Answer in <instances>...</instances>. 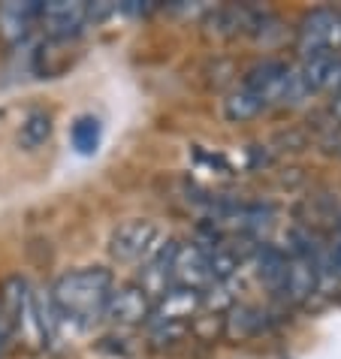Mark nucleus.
I'll list each match as a JSON object with an SVG mask.
<instances>
[{
    "mask_svg": "<svg viewBox=\"0 0 341 359\" xmlns=\"http://www.w3.org/2000/svg\"><path fill=\"white\" fill-rule=\"evenodd\" d=\"M115 290V278L103 266H85L61 275L48 293L58 326L69 323L76 329H91L106 317L109 296Z\"/></svg>",
    "mask_w": 341,
    "mask_h": 359,
    "instance_id": "nucleus-1",
    "label": "nucleus"
},
{
    "mask_svg": "<svg viewBox=\"0 0 341 359\" xmlns=\"http://www.w3.org/2000/svg\"><path fill=\"white\" fill-rule=\"evenodd\" d=\"M208 284H215L212 266H208V251L199 242L175 248V260H173V287H187V290L203 293Z\"/></svg>",
    "mask_w": 341,
    "mask_h": 359,
    "instance_id": "nucleus-6",
    "label": "nucleus"
},
{
    "mask_svg": "<svg viewBox=\"0 0 341 359\" xmlns=\"http://www.w3.org/2000/svg\"><path fill=\"white\" fill-rule=\"evenodd\" d=\"M100 139H103V124H100V118H94V115H79L73 127H69V142L85 157L97 151Z\"/></svg>",
    "mask_w": 341,
    "mask_h": 359,
    "instance_id": "nucleus-15",
    "label": "nucleus"
},
{
    "mask_svg": "<svg viewBox=\"0 0 341 359\" xmlns=\"http://www.w3.org/2000/svg\"><path fill=\"white\" fill-rule=\"evenodd\" d=\"M263 311L260 308H250V305H233V311H229V320H227V335L233 338H250L257 335L260 329H263Z\"/></svg>",
    "mask_w": 341,
    "mask_h": 359,
    "instance_id": "nucleus-16",
    "label": "nucleus"
},
{
    "mask_svg": "<svg viewBox=\"0 0 341 359\" xmlns=\"http://www.w3.org/2000/svg\"><path fill=\"white\" fill-rule=\"evenodd\" d=\"M203 308V293L199 290H187V287H173L154 302L148 326H187Z\"/></svg>",
    "mask_w": 341,
    "mask_h": 359,
    "instance_id": "nucleus-8",
    "label": "nucleus"
},
{
    "mask_svg": "<svg viewBox=\"0 0 341 359\" xmlns=\"http://www.w3.org/2000/svg\"><path fill=\"white\" fill-rule=\"evenodd\" d=\"M175 248L178 242H163L148 260L139 266L136 284L152 296V302H157L166 290H173V260H175Z\"/></svg>",
    "mask_w": 341,
    "mask_h": 359,
    "instance_id": "nucleus-10",
    "label": "nucleus"
},
{
    "mask_svg": "<svg viewBox=\"0 0 341 359\" xmlns=\"http://www.w3.org/2000/svg\"><path fill=\"white\" fill-rule=\"evenodd\" d=\"M9 323H6V317H4V311H0V353L6 351V344H9Z\"/></svg>",
    "mask_w": 341,
    "mask_h": 359,
    "instance_id": "nucleus-19",
    "label": "nucleus"
},
{
    "mask_svg": "<svg viewBox=\"0 0 341 359\" xmlns=\"http://www.w3.org/2000/svg\"><path fill=\"white\" fill-rule=\"evenodd\" d=\"M43 0H6L0 4V34L6 43H22L31 36L34 25H39Z\"/></svg>",
    "mask_w": 341,
    "mask_h": 359,
    "instance_id": "nucleus-12",
    "label": "nucleus"
},
{
    "mask_svg": "<svg viewBox=\"0 0 341 359\" xmlns=\"http://www.w3.org/2000/svg\"><path fill=\"white\" fill-rule=\"evenodd\" d=\"M260 112H263V106L257 103L254 97H250L248 91H233L227 100H224V115H227V121H250V118H257Z\"/></svg>",
    "mask_w": 341,
    "mask_h": 359,
    "instance_id": "nucleus-17",
    "label": "nucleus"
},
{
    "mask_svg": "<svg viewBox=\"0 0 341 359\" xmlns=\"http://www.w3.org/2000/svg\"><path fill=\"white\" fill-rule=\"evenodd\" d=\"M239 88L248 91L263 109L299 103V100L308 97V88L302 82V76H299V69L284 61H263L250 67Z\"/></svg>",
    "mask_w": 341,
    "mask_h": 359,
    "instance_id": "nucleus-3",
    "label": "nucleus"
},
{
    "mask_svg": "<svg viewBox=\"0 0 341 359\" xmlns=\"http://www.w3.org/2000/svg\"><path fill=\"white\" fill-rule=\"evenodd\" d=\"M152 308H154L152 296L133 281V284H124L118 290H112L109 305H106V317L118 326H142L152 317Z\"/></svg>",
    "mask_w": 341,
    "mask_h": 359,
    "instance_id": "nucleus-9",
    "label": "nucleus"
},
{
    "mask_svg": "<svg viewBox=\"0 0 341 359\" xmlns=\"http://www.w3.org/2000/svg\"><path fill=\"white\" fill-rule=\"evenodd\" d=\"M341 52V13L338 9H314L299 25V55Z\"/></svg>",
    "mask_w": 341,
    "mask_h": 359,
    "instance_id": "nucleus-5",
    "label": "nucleus"
},
{
    "mask_svg": "<svg viewBox=\"0 0 341 359\" xmlns=\"http://www.w3.org/2000/svg\"><path fill=\"white\" fill-rule=\"evenodd\" d=\"M39 25L52 39H73L88 25V4L85 0H48L39 13Z\"/></svg>",
    "mask_w": 341,
    "mask_h": 359,
    "instance_id": "nucleus-7",
    "label": "nucleus"
},
{
    "mask_svg": "<svg viewBox=\"0 0 341 359\" xmlns=\"http://www.w3.org/2000/svg\"><path fill=\"white\" fill-rule=\"evenodd\" d=\"M0 311H4L9 323V332H22L25 341H31V344H48L58 332L55 314L46 317L43 299L31 290V284L22 275H13L4 281Z\"/></svg>",
    "mask_w": 341,
    "mask_h": 359,
    "instance_id": "nucleus-2",
    "label": "nucleus"
},
{
    "mask_svg": "<svg viewBox=\"0 0 341 359\" xmlns=\"http://www.w3.org/2000/svg\"><path fill=\"white\" fill-rule=\"evenodd\" d=\"M308 94L326 91V94H341V52H323L302 57V67H296Z\"/></svg>",
    "mask_w": 341,
    "mask_h": 359,
    "instance_id": "nucleus-11",
    "label": "nucleus"
},
{
    "mask_svg": "<svg viewBox=\"0 0 341 359\" xmlns=\"http://www.w3.org/2000/svg\"><path fill=\"white\" fill-rule=\"evenodd\" d=\"M48 139H52V115L46 109H31L25 115L22 127H18V145L27 148V151H36Z\"/></svg>",
    "mask_w": 341,
    "mask_h": 359,
    "instance_id": "nucleus-13",
    "label": "nucleus"
},
{
    "mask_svg": "<svg viewBox=\"0 0 341 359\" xmlns=\"http://www.w3.org/2000/svg\"><path fill=\"white\" fill-rule=\"evenodd\" d=\"M121 13H130V15H145L154 9V0H127V4L118 6Z\"/></svg>",
    "mask_w": 341,
    "mask_h": 359,
    "instance_id": "nucleus-18",
    "label": "nucleus"
},
{
    "mask_svg": "<svg viewBox=\"0 0 341 359\" xmlns=\"http://www.w3.org/2000/svg\"><path fill=\"white\" fill-rule=\"evenodd\" d=\"M257 275L272 287L275 293H281L284 287V275H287V254L275 245H263L257 251Z\"/></svg>",
    "mask_w": 341,
    "mask_h": 359,
    "instance_id": "nucleus-14",
    "label": "nucleus"
},
{
    "mask_svg": "<svg viewBox=\"0 0 341 359\" xmlns=\"http://www.w3.org/2000/svg\"><path fill=\"white\" fill-rule=\"evenodd\" d=\"M160 245H163L160 226L154 221L136 217V221H127L112 233V238H109V254H112L118 263L142 266Z\"/></svg>",
    "mask_w": 341,
    "mask_h": 359,
    "instance_id": "nucleus-4",
    "label": "nucleus"
}]
</instances>
